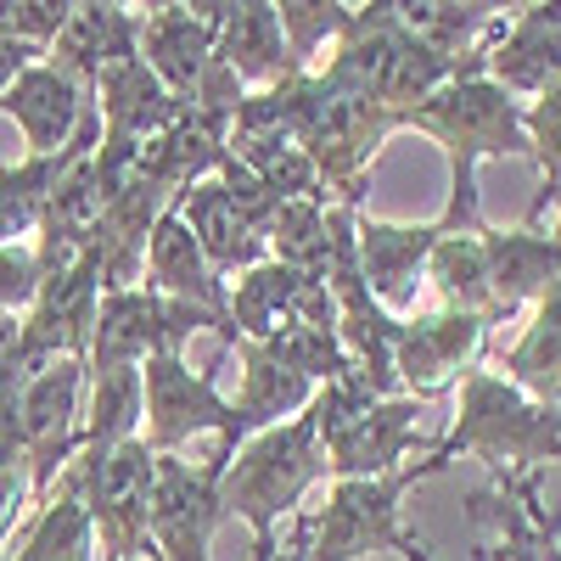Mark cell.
Masks as SVG:
<instances>
[{
    "instance_id": "d4e9b609",
    "label": "cell",
    "mask_w": 561,
    "mask_h": 561,
    "mask_svg": "<svg viewBox=\"0 0 561 561\" xmlns=\"http://www.w3.org/2000/svg\"><path fill=\"white\" fill-rule=\"evenodd\" d=\"M214 57L237 73L248 90H270L280 79H293V57H287V34H280L275 0H230V18L219 28Z\"/></svg>"
},
{
    "instance_id": "f6af8a7d",
    "label": "cell",
    "mask_w": 561,
    "mask_h": 561,
    "mask_svg": "<svg viewBox=\"0 0 561 561\" xmlns=\"http://www.w3.org/2000/svg\"><path fill=\"white\" fill-rule=\"evenodd\" d=\"M7 343H18V320L0 314V348H7Z\"/></svg>"
},
{
    "instance_id": "b9f144b4",
    "label": "cell",
    "mask_w": 561,
    "mask_h": 561,
    "mask_svg": "<svg viewBox=\"0 0 561 561\" xmlns=\"http://www.w3.org/2000/svg\"><path fill=\"white\" fill-rule=\"evenodd\" d=\"M309 545H314V511H293L287 534L275 539V561H309Z\"/></svg>"
},
{
    "instance_id": "6da1fadb",
    "label": "cell",
    "mask_w": 561,
    "mask_h": 561,
    "mask_svg": "<svg viewBox=\"0 0 561 561\" xmlns=\"http://www.w3.org/2000/svg\"><path fill=\"white\" fill-rule=\"evenodd\" d=\"M399 129H415L444 147L449 158V203L438 214L444 230H483V203H478V169L489 158H534L523 102L505 96L489 73H460L438 96L399 113Z\"/></svg>"
},
{
    "instance_id": "8fae6325",
    "label": "cell",
    "mask_w": 561,
    "mask_h": 561,
    "mask_svg": "<svg viewBox=\"0 0 561 561\" xmlns=\"http://www.w3.org/2000/svg\"><path fill=\"white\" fill-rule=\"evenodd\" d=\"M84 382H90L84 359H51L18 393V433H23V466L34 483V505L57 489V478L84 449Z\"/></svg>"
},
{
    "instance_id": "d590c367",
    "label": "cell",
    "mask_w": 561,
    "mask_h": 561,
    "mask_svg": "<svg viewBox=\"0 0 561 561\" xmlns=\"http://www.w3.org/2000/svg\"><path fill=\"white\" fill-rule=\"evenodd\" d=\"M472 517L500 528V539L494 545H478L472 561H539L534 523H528V511H523V500H517V489H511V483H500L494 494H478L472 500Z\"/></svg>"
},
{
    "instance_id": "cb8c5ba5",
    "label": "cell",
    "mask_w": 561,
    "mask_h": 561,
    "mask_svg": "<svg viewBox=\"0 0 561 561\" xmlns=\"http://www.w3.org/2000/svg\"><path fill=\"white\" fill-rule=\"evenodd\" d=\"M90 102H96V113H102V135L135 140V147L158 140V135L185 113V102L169 96L163 79H158L147 62H140V57L107 68V73L96 79V90H90Z\"/></svg>"
},
{
    "instance_id": "30bf717a",
    "label": "cell",
    "mask_w": 561,
    "mask_h": 561,
    "mask_svg": "<svg viewBox=\"0 0 561 561\" xmlns=\"http://www.w3.org/2000/svg\"><path fill=\"white\" fill-rule=\"evenodd\" d=\"M140 388H147L140 438H147L152 455H180L197 433H214L225 455H237L248 444L237 404L214 388V370H192L180 354H158L140 365Z\"/></svg>"
},
{
    "instance_id": "ba28073f",
    "label": "cell",
    "mask_w": 561,
    "mask_h": 561,
    "mask_svg": "<svg viewBox=\"0 0 561 561\" xmlns=\"http://www.w3.org/2000/svg\"><path fill=\"white\" fill-rule=\"evenodd\" d=\"M438 472H449V460L433 449L388 478H337L332 494H325V511L314 517L309 561H365L377 550H399L410 534L404 528V494Z\"/></svg>"
},
{
    "instance_id": "4dcf8cb0",
    "label": "cell",
    "mask_w": 561,
    "mask_h": 561,
    "mask_svg": "<svg viewBox=\"0 0 561 561\" xmlns=\"http://www.w3.org/2000/svg\"><path fill=\"white\" fill-rule=\"evenodd\" d=\"M483 230H489V225H483ZM483 230H444L438 248H433V259H427V287L438 293L444 309H455V314H478V320L494 325Z\"/></svg>"
},
{
    "instance_id": "f35d334b",
    "label": "cell",
    "mask_w": 561,
    "mask_h": 561,
    "mask_svg": "<svg viewBox=\"0 0 561 561\" xmlns=\"http://www.w3.org/2000/svg\"><path fill=\"white\" fill-rule=\"evenodd\" d=\"M511 489H517V500H523V511H528V523H534V550H539V561H561V511H550V505L539 500L534 478H517Z\"/></svg>"
},
{
    "instance_id": "9a60e30c",
    "label": "cell",
    "mask_w": 561,
    "mask_h": 561,
    "mask_svg": "<svg viewBox=\"0 0 561 561\" xmlns=\"http://www.w3.org/2000/svg\"><path fill=\"white\" fill-rule=\"evenodd\" d=\"M225 18H230V0H192V7L169 0V7L140 12V62L163 79L169 96H180V102L197 96Z\"/></svg>"
},
{
    "instance_id": "74e56055",
    "label": "cell",
    "mask_w": 561,
    "mask_h": 561,
    "mask_svg": "<svg viewBox=\"0 0 561 561\" xmlns=\"http://www.w3.org/2000/svg\"><path fill=\"white\" fill-rule=\"evenodd\" d=\"M523 124H528V147H534V169L539 185L561 180V84L539 102H523Z\"/></svg>"
},
{
    "instance_id": "1f68e13d",
    "label": "cell",
    "mask_w": 561,
    "mask_h": 561,
    "mask_svg": "<svg viewBox=\"0 0 561 561\" xmlns=\"http://www.w3.org/2000/svg\"><path fill=\"white\" fill-rule=\"evenodd\" d=\"M230 158H237L275 203H298V197H320L325 203V185L309 163V152L298 147L293 135H253V140H230Z\"/></svg>"
},
{
    "instance_id": "ee69618b",
    "label": "cell",
    "mask_w": 561,
    "mask_h": 561,
    "mask_svg": "<svg viewBox=\"0 0 561 561\" xmlns=\"http://www.w3.org/2000/svg\"><path fill=\"white\" fill-rule=\"evenodd\" d=\"M248 561H275V539H253V556Z\"/></svg>"
},
{
    "instance_id": "5b68a950",
    "label": "cell",
    "mask_w": 561,
    "mask_h": 561,
    "mask_svg": "<svg viewBox=\"0 0 561 561\" xmlns=\"http://www.w3.org/2000/svg\"><path fill=\"white\" fill-rule=\"evenodd\" d=\"M399 129V113H388L382 102L359 96V90L325 79L320 68L304 79V107H298V147L309 152L320 185L337 208H365V180H370V158L382 152V140Z\"/></svg>"
},
{
    "instance_id": "d6a6232c",
    "label": "cell",
    "mask_w": 561,
    "mask_h": 561,
    "mask_svg": "<svg viewBox=\"0 0 561 561\" xmlns=\"http://www.w3.org/2000/svg\"><path fill=\"white\" fill-rule=\"evenodd\" d=\"M270 259L309 275V280H325V270H332V219H325L320 197H298V203L275 208V219H270Z\"/></svg>"
},
{
    "instance_id": "f546056e",
    "label": "cell",
    "mask_w": 561,
    "mask_h": 561,
    "mask_svg": "<svg viewBox=\"0 0 561 561\" xmlns=\"http://www.w3.org/2000/svg\"><path fill=\"white\" fill-rule=\"evenodd\" d=\"M147 421V388H140V365L124 370H102L90 377V399H84V449L79 460H107L118 444L140 438Z\"/></svg>"
},
{
    "instance_id": "8d00e7d4",
    "label": "cell",
    "mask_w": 561,
    "mask_h": 561,
    "mask_svg": "<svg viewBox=\"0 0 561 561\" xmlns=\"http://www.w3.org/2000/svg\"><path fill=\"white\" fill-rule=\"evenodd\" d=\"M39 280H45V270H39V248L34 242H7L0 248V314L23 320L34 309V298H39Z\"/></svg>"
},
{
    "instance_id": "9c48e42d",
    "label": "cell",
    "mask_w": 561,
    "mask_h": 561,
    "mask_svg": "<svg viewBox=\"0 0 561 561\" xmlns=\"http://www.w3.org/2000/svg\"><path fill=\"white\" fill-rule=\"evenodd\" d=\"M84 483V511L96 528L102 561H158L152 545V489H158V455L147 438L118 444L107 460H73Z\"/></svg>"
},
{
    "instance_id": "603a6c76",
    "label": "cell",
    "mask_w": 561,
    "mask_h": 561,
    "mask_svg": "<svg viewBox=\"0 0 561 561\" xmlns=\"http://www.w3.org/2000/svg\"><path fill=\"white\" fill-rule=\"evenodd\" d=\"M140 287H152V293H163V298H180V304H197V309L230 320V280H219L214 264L203 259L192 225L180 219V203L152 225L147 275H140Z\"/></svg>"
},
{
    "instance_id": "ab89813d",
    "label": "cell",
    "mask_w": 561,
    "mask_h": 561,
    "mask_svg": "<svg viewBox=\"0 0 561 561\" xmlns=\"http://www.w3.org/2000/svg\"><path fill=\"white\" fill-rule=\"evenodd\" d=\"M23 505H34V483H28V466H0V545L12 539Z\"/></svg>"
},
{
    "instance_id": "f1b7e54d",
    "label": "cell",
    "mask_w": 561,
    "mask_h": 561,
    "mask_svg": "<svg viewBox=\"0 0 561 561\" xmlns=\"http://www.w3.org/2000/svg\"><path fill=\"white\" fill-rule=\"evenodd\" d=\"M237 359H242V388H237V415H242V433L259 438L270 427H280V421H293L314 404V382L298 377V370H280L275 359H264L253 343H237Z\"/></svg>"
},
{
    "instance_id": "7402d4cb",
    "label": "cell",
    "mask_w": 561,
    "mask_h": 561,
    "mask_svg": "<svg viewBox=\"0 0 561 561\" xmlns=\"http://www.w3.org/2000/svg\"><path fill=\"white\" fill-rule=\"evenodd\" d=\"M483 253H489V298H494V325L523 314L539 304L556 280H561V237L556 230H483Z\"/></svg>"
},
{
    "instance_id": "7bdbcfd3",
    "label": "cell",
    "mask_w": 561,
    "mask_h": 561,
    "mask_svg": "<svg viewBox=\"0 0 561 561\" xmlns=\"http://www.w3.org/2000/svg\"><path fill=\"white\" fill-rule=\"evenodd\" d=\"M545 214H556V237H561V180L556 185H539V197L528 203V225H539Z\"/></svg>"
},
{
    "instance_id": "e575fe53",
    "label": "cell",
    "mask_w": 561,
    "mask_h": 561,
    "mask_svg": "<svg viewBox=\"0 0 561 561\" xmlns=\"http://www.w3.org/2000/svg\"><path fill=\"white\" fill-rule=\"evenodd\" d=\"M275 18H280V34H287L293 68L298 73H314L320 51H332V45L343 39L354 7H343V0H280Z\"/></svg>"
},
{
    "instance_id": "ac0fdd59",
    "label": "cell",
    "mask_w": 561,
    "mask_h": 561,
    "mask_svg": "<svg viewBox=\"0 0 561 561\" xmlns=\"http://www.w3.org/2000/svg\"><path fill=\"white\" fill-rule=\"evenodd\" d=\"M444 237V225H393V219H365L359 214V270L365 287L388 314L415 309V293L427 287V259Z\"/></svg>"
},
{
    "instance_id": "3957f363",
    "label": "cell",
    "mask_w": 561,
    "mask_h": 561,
    "mask_svg": "<svg viewBox=\"0 0 561 561\" xmlns=\"http://www.w3.org/2000/svg\"><path fill=\"white\" fill-rule=\"evenodd\" d=\"M433 449L444 460L478 455L500 472V483H517V478H534L539 466H561V410L528 399L500 370L478 365V370H466L455 421Z\"/></svg>"
},
{
    "instance_id": "7a4b0ae2",
    "label": "cell",
    "mask_w": 561,
    "mask_h": 561,
    "mask_svg": "<svg viewBox=\"0 0 561 561\" xmlns=\"http://www.w3.org/2000/svg\"><path fill=\"white\" fill-rule=\"evenodd\" d=\"M325 79H337L359 96L382 102L388 113H410L421 107L427 96L460 73H483V57L478 62H449L438 57L433 45H421L404 18H399V0H370V7H354L343 39L332 45V57L320 68Z\"/></svg>"
},
{
    "instance_id": "2e32d148",
    "label": "cell",
    "mask_w": 561,
    "mask_h": 561,
    "mask_svg": "<svg viewBox=\"0 0 561 561\" xmlns=\"http://www.w3.org/2000/svg\"><path fill=\"white\" fill-rule=\"evenodd\" d=\"M337 325V304L325 293V280H309L287 264H253L248 275L230 280V325H237L242 343H264L275 337L280 325Z\"/></svg>"
},
{
    "instance_id": "8992f818",
    "label": "cell",
    "mask_w": 561,
    "mask_h": 561,
    "mask_svg": "<svg viewBox=\"0 0 561 561\" xmlns=\"http://www.w3.org/2000/svg\"><path fill=\"white\" fill-rule=\"evenodd\" d=\"M320 449H325V472L337 478H388L399 466H410L415 449L433 444L421 438V399H377L354 382V370L343 382H325L309 404Z\"/></svg>"
},
{
    "instance_id": "484cf974",
    "label": "cell",
    "mask_w": 561,
    "mask_h": 561,
    "mask_svg": "<svg viewBox=\"0 0 561 561\" xmlns=\"http://www.w3.org/2000/svg\"><path fill=\"white\" fill-rule=\"evenodd\" d=\"M399 18L421 45H433L449 62L489 57V45L505 34L500 7H460V0H399Z\"/></svg>"
},
{
    "instance_id": "60d3db41",
    "label": "cell",
    "mask_w": 561,
    "mask_h": 561,
    "mask_svg": "<svg viewBox=\"0 0 561 561\" xmlns=\"http://www.w3.org/2000/svg\"><path fill=\"white\" fill-rule=\"evenodd\" d=\"M34 62H45V51L39 45H18V39H0V102H7V90L34 68Z\"/></svg>"
},
{
    "instance_id": "5bb4252c",
    "label": "cell",
    "mask_w": 561,
    "mask_h": 561,
    "mask_svg": "<svg viewBox=\"0 0 561 561\" xmlns=\"http://www.w3.org/2000/svg\"><path fill=\"white\" fill-rule=\"evenodd\" d=\"M96 309H102V253L84 248L62 275L39 280L34 309L18 320V343L34 359H84L90 332H96Z\"/></svg>"
},
{
    "instance_id": "ffe728a7",
    "label": "cell",
    "mask_w": 561,
    "mask_h": 561,
    "mask_svg": "<svg viewBox=\"0 0 561 561\" xmlns=\"http://www.w3.org/2000/svg\"><path fill=\"white\" fill-rule=\"evenodd\" d=\"M129 57H140V12L118 7V0H73L68 28L45 51V62L84 90H96V79Z\"/></svg>"
},
{
    "instance_id": "836d02e7",
    "label": "cell",
    "mask_w": 561,
    "mask_h": 561,
    "mask_svg": "<svg viewBox=\"0 0 561 561\" xmlns=\"http://www.w3.org/2000/svg\"><path fill=\"white\" fill-rule=\"evenodd\" d=\"M253 348H259L264 359H275L280 370H298V377H309L314 388L343 382L348 370H354L337 325H309V320H298V325H280L275 337H264V343H253Z\"/></svg>"
},
{
    "instance_id": "4316f807",
    "label": "cell",
    "mask_w": 561,
    "mask_h": 561,
    "mask_svg": "<svg viewBox=\"0 0 561 561\" xmlns=\"http://www.w3.org/2000/svg\"><path fill=\"white\" fill-rule=\"evenodd\" d=\"M0 561H96V528H90L84 483H79L73 466L57 478V489L39 500V517L23 534V545Z\"/></svg>"
},
{
    "instance_id": "d6986e66",
    "label": "cell",
    "mask_w": 561,
    "mask_h": 561,
    "mask_svg": "<svg viewBox=\"0 0 561 561\" xmlns=\"http://www.w3.org/2000/svg\"><path fill=\"white\" fill-rule=\"evenodd\" d=\"M483 73L505 90V96H550L561 84V0L545 7H523L505 18V34L489 45Z\"/></svg>"
},
{
    "instance_id": "e0dca14e",
    "label": "cell",
    "mask_w": 561,
    "mask_h": 561,
    "mask_svg": "<svg viewBox=\"0 0 561 561\" xmlns=\"http://www.w3.org/2000/svg\"><path fill=\"white\" fill-rule=\"evenodd\" d=\"M180 219L192 225V237H197V248H203V259L214 264L219 280H237V275H248L253 264L270 259V219L253 214L219 174L180 197Z\"/></svg>"
},
{
    "instance_id": "7c38bea8",
    "label": "cell",
    "mask_w": 561,
    "mask_h": 561,
    "mask_svg": "<svg viewBox=\"0 0 561 561\" xmlns=\"http://www.w3.org/2000/svg\"><path fill=\"white\" fill-rule=\"evenodd\" d=\"M237 455H225L214 444L208 460H185V455H158V489H152V545L158 561H214V528L225 523V466Z\"/></svg>"
},
{
    "instance_id": "44dd1931",
    "label": "cell",
    "mask_w": 561,
    "mask_h": 561,
    "mask_svg": "<svg viewBox=\"0 0 561 561\" xmlns=\"http://www.w3.org/2000/svg\"><path fill=\"white\" fill-rule=\"evenodd\" d=\"M0 113L18 124L28 158H57L68 140L79 135L84 113H90V90L73 84V79H68L62 68H51V62H34V68L7 90Z\"/></svg>"
},
{
    "instance_id": "52a82bcc",
    "label": "cell",
    "mask_w": 561,
    "mask_h": 561,
    "mask_svg": "<svg viewBox=\"0 0 561 561\" xmlns=\"http://www.w3.org/2000/svg\"><path fill=\"white\" fill-rule=\"evenodd\" d=\"M192 332H214L219 337V354H237V325L225 314H208L197 304H180V298H163L152 287H124V293H102V309H96V332H90V377L102 370H124V365H147L158 354H180L192 343Z\"/></svg>"
},
{
    "instance_id": "277c9868",
    "label": "cell",
    "mask_w": 561,
    "mask_h": 561,
    "mask_svg": "<svg viewBox=\"0 0 561 561\" xmlns=\"http://www.w3.org/2000/svg\"><path fill=\"white\" fill-rule=\"evenodd\" d=\"M325 478L332 472H325L320 427L304 410V415L280 421V427H270L237 449V460L225 466L219 500H225V517H242L253 528V539H275V528L293 511H304V494Z\"/></svg>"
},
{
    "instance_id": "4fadbf2b",
    "label": "cell",
    "mask_w": 561,
    "mask_h": 561,
    "mask_svg": "<svg viewBox=\"0 0 561 561\" xmlns=\"http://www.w3.org/2000/svg\"><path fill=\"white\" fill-rule=\"evenodd\" d=\"M489 343V320L478 314H455V309H433L399 320V343H393V370L410 399H444L466 382V370H478Z\"/></svg>"
},
{
    "instance_id": "83f0119b",
    "label": "cell",
    "mask_w": 561,
    "mask_h": 561,
    "mask_svg": "<svg viewBox=\"0 0 561 561\" xmlns=\"http://www.w3.org/2000/svg\"><path fill=\"white\" fill-rule=\"evenodd\" d=\"M500 377L517 382L528 399L561 410V280L534 304L523 320V337L500 354Z\"/></svg>"
}]
</instances>
